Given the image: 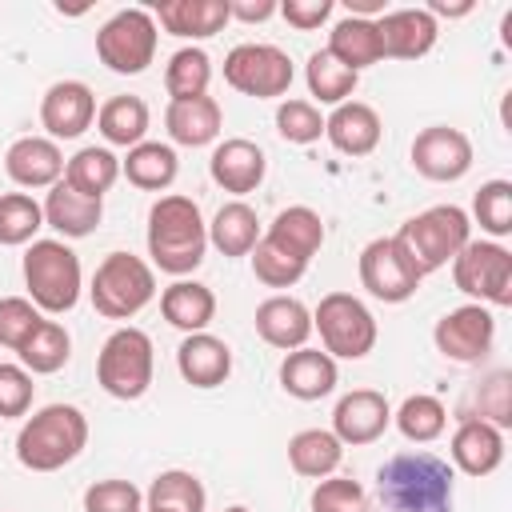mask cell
I'll return each instance as SVG.
<instances>
[{
    "label": "cell",
    "mask_w": 512,
    "mask_h": 512,
    "mask_svg": "<svg viewBox=\"0 0 512 512\" xmlns=\"http://www.w3.org/2000/svg\"><path fill=\"white\" fill-rule=\"evenodd\" d=\"M456 472L432 452H396L376 472V492L384 512H452Z\"/></svg>",
    "instance_id": "obj_1"
},
{
    "label": "cell",
    "mask_w": 512,
    "mask_h": 512,
    "mask_svg": "<svg viewBox=\"0 0 512 512\" xmlns=\"http://www.w3.org/2000/svg\"><path fill=\"white\" fill-rule=\"evenodd\" d=\"M208 252V224L192 196L168 192L148 208V256L152 268L184 280L204 264Z\"/></svg>",
    "instance_id": "obj_2"
},
{
    "label": "cell",
    "mask_w": 512,
    "mask_h": 512,
    "mask_svg": "<svg viewBox=\"0 0 512 512\" xmlns=\"http://www.w3.org/2000/svg\"><path fill=\"white\" fill-rule=\"evenodd\" d=\"M88 444V416L76 404H44L16 432V460L28 472H60Z\"/></svg>",
    "instance_id": "obj_3"
},
{
    "label": "cell",
    "mask_w": 512,
    "mask_h": 512,
    "mask_svg": "<svg viewBox=\"0 0 512 512\" xmlns=\"http://www.w3.org/2000/svg\"><path fill=\"white\" fill-rule=\"evenodd\" d=\"M24 288L40 312L48 316L72 312L84 288L80 256L64 240H32L24 248Z\"/></svg>",
    "instance_id": "obj_4"
},
{
    "label": "cell",
    "mask_w": 512,
    "mask_h": 512,
    "mask_svg": "<svg viewBox=\"0 0 512 512\" xmlns=\"http://www.w3.org/2000/svg\"><path fill=\"white\" fill-rule=\"evenodd\" d=\"M396 240L412 256L420 276H428V272H440L444 264H452L456 252L472 240V216L456 204H432V208L408 216L400 224Z\"/></svg>",
    "instance_id": "obj_5"
},
{
    "label": "cell",
    "mask_w": 512,
    "mask_h": 512,
    "mask_svg": "<svg viewBox=\"0 0 512 512\" xmlns=\"http://www.w3.org/2000/svg\"><path fill=\"white\" fill-rule=\"evenodd\" d=\"M88 296L104 320H132L156 300V268L132 252H108L92 272Z\"/></svg>",
    "instance_id": "obj_6"
},
{
    "label": "cell",
    "mask_w": 512,
    "mask_h": 512,
    "mask_svg": "<svg viewBox=\"0 0 512 512\" xmlns=\"http://www.w3.org/2000/svg\"><path fill=\"white\" fill-rule=\"evenodd\" d=\"M156 372V348L144 328H116L96 356V384L116 400H140L152 388Z\"/></svg>",
    "instance_id": "obj_7"
},
{
    "label": "cell",
    "mask_w": 512,
    "mask_h": 512,
    "mask_svg": "<svg viewBox=\"0 0 512 512\" xmlns=\"http://www.w3.org/2000/svg\"><path fill=\"white\" fill-rule=\"evenodd\" d=\"M312 332H320V344L332 360H364L376 348V316L372 308L352 292H328L312 308Z\"/></svg>",
    "instance_id": "obj_8"
},
{
    "label": "cell",
    "mask_w": 512,
    "mask_h": 512,
    "mask_svg": "<svg viewBox=\"0 0 512 512\" xmlns=\"http://www.w3.org/2000/svg\"><path fill=\"white\" fill-rule=\"evenodd\" d=\"M160 28L148 8H120L96 32V56L116 76H136L156 60Z\"/></svg>",
    "instance_id": "obj_9"
},
{
    "label": "cell",
    "mask_w": 512,
    "mask_h": 512,
    "mask_svg": "<svg viewBox=\"0 0 512 512\" xmlns=\"http://www.w3.org/2000/svg\"><path fill=\"white\" fill-rule=\"evenodd\" d=\"M452 280L472 304L508 308L512 304V252L500 240H468L452 260Z\"/></svg>",
    "instance_id": "obj_10"
},
{
    "label": "cell",
    "mask_w": 512,
    "mask_h": 512,
    "mask_svg": "<svg viewBox=\"0 0 512 512\" xmlns=\"http://www.w3.org/2000/svg\"><path fill=\"white\" fill-rule=\"evenodd\" d=\"M224 80L228 88H236L240 96H256V100H276L292 88L296 80V68H292V56L276 44H236L228 56H224Z\"/></svg>",
    "instance_id": "obj_11"
},
{
    "label": "cell",
    "mask_w": 512,
    "mask_h": 512,
    "mask_svg": "<svg viewBox=\"0 0 512 512\" xmlns=\"http://www.w3.org/2000/svg\"><path fill=\"white\" fill-rule=\"evenodd\" d=\"M356 272H360V284L372 300H384V304H404L416 296L420 288V268L412 264V256L400 248L396 236H376L360 248V260H356Z\"/></svg>",
    "instance_id": "obj_12"
},
{
    "label": "cell",
    "mask_w": 512,
    "mask_h": 512,
    "mask_svg": "<svg viewBox=\"0 0 512 512\" xmlns=\"http://www.w3.org/2000/svg\"><path fill=\"white\" fill-rule=\"evenodd\" d=\"M492 340H496V316L492 308L472 304V300L460 308H448L432 328L436 352L456 364H480L492 352Z\"/></svg>",
    "instance_id": "obj_13"
},
{
    "label": "cell",
    "mask_w": 512,
    "mask_h": 512,
    "mask_svg": "<svg viewBox=\"0 0 512 512\" xmlns=\"http://www.w3.org/2000/svg\"><path fill=\"white\" fill-rule=\"evenodd\" d=\"M412 168L432 180V184H452L460 176H468L472 168V140L460 132V128H448V124H428L416 132L412 140Z\"/></svg>",
    "instance_id": "obj_14"
},
{
    "label": "cell",
    "mask_w": 512,
    "mask_h": 512,
    "mask_svg": "<svg viewBox=\"0 0 512 512\" xmlns=\"http://www.w3.org/2000/svg\"><path fill=\"white\" fill-rule=\"evenodd\" d=\"M392 424V408L384 400V392L376 388H352L336 400L332 408V436L344 444V448H364V444H376Z\"/></svg>",
    "instance_id": "obj_15"
},
{
    "label": "cell",
    "mask_w": 512,
    "mask_h": 512,
    "mask_svg": "<svg viewBox=\"0 0 512 512\" xmlns=\"http://www.w3.org/2000/svg\"><path fill=\"white\" fill-rule=\"evenodd\" d=\"M96 120V92L84 80H56L40 96V124L48 140H76Z\"/></svg>",
    "instance_id": "obj_16"
},
{
    "label": "cell",
    "mask_w": 512,
    "mask_h": 512,
    "mask_svg": "<svg viewBox=\"0 0 512 512\" xmlns=\"http://www.w3.org/2000/svg\"><path fill=\"white\" fill-rule=\"evenodd\" d=\"M376 32L388 60H420L440 40V24L428 16V8H392L376 20Z\"/></svg>",
    "instance_id": "obj_17"
},
{
    "label": "cell",
    "mask_w": 512,
    "mask_h": 512,
    "mask_svg": "<svg viewBox=\"0 0 512 512\" xmlns=\"http://www.w3.org/2000/svg\"><path fill=\"white\" fill-rule=\"evenodd\" d=\"M208 172L212 180L232 192V196H248L264 184V172H268V156L256 140H244V136H228L212 148V160H208Z\"/></svg>",
    "instance_id": "obj_18"
},
{
    "label": "cell",
    "mask_w": 512,
    "mask_h": 512,
    "mask_svg": "<svg viewBox=\"0 0 512 512\" xmlns=\"http://www.w3.org/2000/svg\"><path fill=\"white\" fill-rule=\"evenodd\" d=\"M4 172L16 188H52L64 180V152L48 136H20L4 152Z\"/></svg>",
    "instance_id": "obj_19"
},
{
    "label": "cell",
    "mask_w": 512,
    "mask_h": 512,
    "mask_svg": "<svg viewBox=\"0 0 512 512\" xmlns=\"http://www.w3.org/2000/svg\"><path fill=\"white\" fill-rule=\"evenodd\" d=\"M448 456L464 476H492L504 464V432L488 420L464 416L448 440Z\"/></svg>",
    "instance_id": "obj_20"
},
{
    "label": "cell",
    "mask_w": 512,
    "mask_h": 512,
    "mask_svg": "<svg viewBox=\"0 0 512 512\" xmlns=\"http://www.w3.org/2000/svg\"><path fill=\"white\" fill-rule=\"evenodd\" d=\"M256 332H260V340L268 348L296 352L312 336V312H308L304 300L276 292V296H268V300L256 304Z\"/></svg>",
    "instance_id": "obj_21"
},
{
    "label": "cell",
    "mask_w": 512,
    "mask_h": 512,
    "mask_svg": "<svg viewBox=\"0 0 512 512\" xmlns=\"http://www.w3.org/2000/svg\"><path fill=\"white\" fill-rule=\"evenodd\" d=\"M380 132H384L380 112L372 104H364V100H344V104H336L324 116V136L344 156H368V152H376Z\"/></svg>",
    "instance_id": "obj_22"
},
{
    "label": "cell",
    "mask_w": 512,
    "mask_h": 512,
    "mask_svg": "<svg viewBox=\"0 0 512 512\" xmlns=\"http://www.w3.org/2000/svg\"><path fill=\"white\" fill-rule=\"evenodd\" d=\"M152 20L168 36L208 40V36L224 32V24L232 20V12H228V0H164V4H156Z\"/></svg>",
    "instance_id": "obj_23"
},
{
    "label": "cell",
    "mask_w": 512,
    "mask_h": 512,
    "mask_svg": "<svg viewBox=\"0 0 512 512\" xmlns=\"http://www.w3.org/2000/svg\"><path fill=\"white\" fill-rule=\"evenodd\" d=\"M176 368L192 388H220L232 376V348L212 332H192L176 348Z\"/></svg>",
    "instance_id": "obj_24"
},
{
    "label": "cell",
    "mask_w": 512,
    "mask_h": 512,
    "mask_svg": "<svg viewBox=\"0 0 512 512\" xmlns=\"http://www.w3.org/2000/svg\"><path fill=\"white\" fill-rule=\"evenodd\" d=\"M164 128L172 136V144L184 148H204L216 144L224 132V112L212 96H192V100H168L164 108Z\"/></svg>",
    "instance_id": "obj_25"
},
{
    "label": "cell",
    "mask_w": 512,
    "mask_h": 512,
    "mask_svg": "<svg viewBox=\"0 0 512 512\" xmlns=\"http://www.w3.org/2000/svg\"><path fill=\"white\" fill-rule=\"evenodd\" d=\"M40 208H44V224L56 228L64 240H84L104 220V200H92V196L68 188L64 180L48 188V196H44Z\"/></svg>",
    "instance_id": "obj_26"
},
{
    "label": "cell",
    "mask_w": 512,
    "mask_h": 512,
    "mask_svg": "<svg viewBox=\"0 0 512 512\" xmlns=\"http://www.w3.org/2000/svg\"><path fill=\"white\" fill-rule=\"evenodd\" d=\"M340 372H336V360L324 352V348H296V352H284L280 360V388L296 400H320L336 388Z\"/></svg>",
    "instance_id": "obj_27"
},
{
    "label": "cell",
    "mask_w": 512,
    "mask_h": 512,
    "mask_svg": "<svg viewBox=\"0 0 512 512\" xmlns=\"http://www.w3.org/2000/svg\"><path fill=\"white\" fill-rule=\"evenodd\" d=\"M160 312L172 328H180L184 336L192 332H208V324L216 320V292L200 280H176L160 292Z\"/></svg>",
    "instance_id": "obj_28"
},
{
    "label": "cell",
    "mask_w": 512,
    "mask_h": 512,
    "mask_svg": "<svg viewBox=\"0 0 512 512\" xmlns=\"http://www.w3.org/2000/svg\"><path fill=\"white\" fill-rule=\"evenodd\" d=\"M260 236L272 240L276 248H284L288 256L312 264V256H316L320 244H324V220H320L316 208H308V204H292V208L276 212V220H272Z\"/></svg>",
    "instance_id": "obj_29"
},
{
    "label": "cell",
    "mask_w": 512,
    "mask_h": 512,
    "mask_svg": "<svg viewBox=\"0 0 512 512\" xmlns=\"http://www.w3.org/2000/svg\"><path fill=\"white\" fill-rule=\"evenodd\" d=\"M176 172H180V156L172 144L160 140H140L120 160V176H128V184H136L140 192H168Z\"/></svg>",
    "instance_id": "obj_30"
},
{
    "label": "cell",
    "mask_w": 512,
    "mask_h": 512,
    "mask_svg": "<svg viewBox=\"0 0 512 512\" xmlns=\"http://www.w3.org/2000/svg\"><path fill=\"white\" fill-rule=\"evenodd\" d=\"M328 52L352 68V72H364L372 64L384 60L380 52V32H376V20H360V16H344L328 28Z\"/></svg>",
    "instance_id": "obj_31"
},
{
    "label": "cell",
    "mask_w": 512,
    "mask_h": 512,
    "mask_svg": "<svg viewBox=\"0 0 512 512\" xmlns=\"http://www.w3.org/2000/svg\"><path fill=\"white\" fill-rule=\"evenodd\" d=\"M148 124H152L148 104L140 96H128V92L124 96H108L96 108V128L112 148H136L148 136Z\"/></svg>",
    "instance_id": "obj_32"
},
{
    "label": "cell",
    "mask_w": 512,
    "mask_h": 512,
    "mask_svg": "<svg viewBox=\"0 0 512 512\" xmlns=\"http://www.w3.org/2000/svg\"><path fill=\"white\" fill-rule=\"evenodd\" d=\"M260 240V216L252 204L244 200H228L216 208L212 224H208V244L220 256H248Z\"/></svg>",
    "instance_id": "obj_33"
},
{
    "label": "cell",
    "mask_w": 512,
    "mask_h": 512,
    "mask_svg": "<svg viewBox=\"0 0 512 512\" xmlns=\"http://www.w3.org/2000/svg\"><path fill=\"white\" fill-rule=\"evenodd\" d=\"M344 460V444L328 432V428H304L288 440V464L296 476L304 480H324V476H336Z\"/></svg>",
    "instance_id": "obj_34"
},
{
    "label": "cell",
    "mask_w": 512,
    "mask_h": 512,
    "mask_svg": "<svg viewBox=\"0 0 512 512\" xmlns=\"http://www.w3.org/2000/svg\"><path fill=\"white\" fill-rule=\"evenodd\" d=\"M116 180H120V156L112 148L88 144V148H80L76 156L64 160V184L84 192V196H92V200H104V192Z\"/></svg>",
    "instance_id": "obj_35"
},
{
    "label": "cell",
    "mask_w": 512,
    "mask_h": 512,
    "mask_svg": "<svg viewBox=\"0 0 512 512\" xmlns=\"http://www.w3.org/2000/svg\"><path fill=\"white\" fill-rule=\"evenodd\" d=\"M304 80H308V92H312V104H316V108H320V104H332V108H336V104L352 100V92H356V84H360V72L344 68L328 48H320V52L308 56Z\"/></svg>",
    "instance_id": "obj_36"
},
{
    "label": "cell",
    "mask_w": 512,
    "mask_h": 512,
    "mask_svg": "<svg viewBox=\"0 0 512 512\" xmlns=\"http://www.w3.org/2000/svg\"><path fill=\"white\" fill-rule=\"evenodd\" d=\"M20 356V368H28L32 376H52L68 364L72 356V336L60 320H40V328L24 340V348L16 352Z\"/></svg>",
    "instance_id": "obj_37"
},
{
    "label": "cell",
    "mask_w": 512,
    "mask_h": 512,
    "mask_svg": "<svg viewBox=\"0 0 512 512\" xmlns=\"http://www.w3.org/2000/svg\"><path fill=\"white\" fill-rule=\"evenodd\" d=\"M392 424L408 444H432L448 428V408L436 396L416 392V396H404V404L392 412Z\"/></svg>",
    "instance_id": "obj_38"
},
{
    "label": "cell",
    "mask_w": 512,
    "mask_h": 512,
    "mask_svg": "<svg viewBox=\"0 0 512 512\" xmlns=\"http://www.w3.org/2000/svg\"><path fill=\"white\" fill-rule=\"evenodd\" d=\"M208 504V492L200 484L196 472L188 468H168L160 472L148 492H144V508H168V512H204Z\"/></svg>",
    "instance_id": "obj_39"
},
{
    "label": "cell",
    "mask_w": 512,
    "mask_h": 512,
    "mask_svg": "<svg viewBox=\"0 0 512 512\" xmlns=\"http://www.w3.org/2000/svg\"><path fill=\"white\" fill-rule=\"evenodd\" d=\"M212 84V56L196 44H184L168 56L164 68V88L172 100H192V96H208Z\"/></svg>",
    "instance_id": "obj_40"
},
{
    "label": "cell",
    "mask_w": 512,
    "mask_h": 512,
    "mask_svg": "<svg viewBox=\"0 0 512 512\" xmlns=\"http://www.w3.org/2000/svg\"><path fill=\"white\" fill-rule=\"evenodd\" d=\"M44 228V208L28 192H0V248L32 244Z\"/></svg>",
    "instance_id": "obj_41"
},
{
    "label": "cell",
    "mask_w": 512,
    "mask_h": 512,
    "mask_svg": "<svg viewBox=\"0 0 512 512\" xmlns=\"http://www.w3.org/2000/svg\"><path fill=\"white\" fill-rule=\"evenodd\" d=\"M472 216H476L480 232H488L492 240H504L512 232V184L508 180H484L472 196Z\"/></svg>",
    "instance_id": "obj_42"
},
{
    "label": "cell",
    "mask_w": 512,
    "mask_h": 512,
    "mask_svg": "<svg viewBox=\"0 0 512 512\" xmlns=\"http://www.w3.org/2000/svg\"><path fill=\"white\" fill-rule=\"evenodd\" d=\"M248 260H252V276L264 284V288H292V284H300V276L308 272V264L304 260H296V256H288L284 248H276L272 240H256V248L248 252Z\"/></svg>",
    "instance_id": "obj_43"
},
{
    "label": "cell",
    "mask_w": 512,
    "mask_h": 512,
    "mask_svg": "<svg viewBox=\"0 0 512 512\" xmlns=\"http://www.w3.org/2000/svg\"><path fill=\"white\" fill-rule=\"evenodd\" d=\"M276 132L288 140V144H312L324 136V116L312 100H280L276 108Z\"/></svg>",
    "instance_id": "obj_44"
},
{
    "label": "cell",
    "mask_w": 512,
    "mask_h": 512,
    "mask_svg": "<svg viewBox=\"0 0 512 512\" xmlns=\"http://www.w3.org/2000/svg\"><path fill=\"white\" fill-rule=\"evenodd\" d=\"M44 312L28 296H0V348L20 352L24 340L40 328Z\"/></svg>",
    "instance_id": "obj_45"
},
{
    "label": "cell",
    "mask_w": 512,
    "mask_h": 512,
    "mask_svg": "<svg viewBox=\"0 0 512 512\" xmlns=\"http://www.w3.org/2000/svg\"><path fill=\"white\" fill-rule=\"evenodd\" d=\"M84 512H144V492L132 480H96L84 488Z\"/></svg>",
    "instance_id": "obj_46"
},
{
    "label": "cell",
    "mask_w": 512,
    "mask_h": 512,
    "mask_svg": "<svg viewBox=\"0 0 512 512\" xmlns=\"http://www.w3.org/2000/svg\"><path fill=\"white\" fill-rule=\"evenodd\" d=\"M308 508L312 512H364V488L348 476H324L316 480Z\"/></svg>",
    "instance_id": "obj_47"
},
{
    "label": "cell",
    "mask_w": 512,
    "mask_h": 512,
    "mask_svg": "<svg viewBox=\"0 0 512 512\" xmlns=\"http://www.w3.org/2000/svg\"><path fill=\"white\" fill-rule=\"evenodd\" d=\"M32 396H36L32 372H28V368H20V364H0V420L28 416Z\"/></svg>",
    "instance_id": "obj_48"
},
{
    "label": "cell",
    "mask_w": 512,
    "mask_h": 512,
    "mask_svg": "<svg viewBox=\"0 0 512 512\" xmlns=\"http://www.w3.org/2000/svg\"><path fill=\"white\" fill-rule=\"evenodd\" d=\"M476 420H488L500 432L512 424V384H508V372H492L480 384V416Z\"/></svg>",
    "instance_id": "obj_49"
},
{
    "label": "cell",
    "mask_w": 512,
    "mask_h": 512,
    "mask_svg": "<svg viewBox=\"0 0 512 512\" xmlns=\"http://www.w3.org/2000/svg\"><path fill=\"white\" fill-rule=\"evenodd\" d=\"M332 0H284V4H276V12L296 28V32H316L320 24H328V16H332Z\"/></svg>",
    "instance_id": "obj_50"
},
{
    "label": "cell",
    "mask_w": 512,
    "mask_h": 512,
    "mask_svg": "<svg viewBox=\"0 0 512 512\" xmlns=\"http://www.w3.org/2000/svg\"><path fill=\"white\" fill-rule=\"evenodd\" d=\"M228 12H232V20L260 24V20L276 16V0H228Z\"/></svg>",
    "instance_id": "obj_51"
},
{
    "label": "cell",
    "mask_w": 512,
    "mask_h": 512,
    "mask_svg": "<svg viewBox=\"0 0 512 512\" xmlns=\"http://www.w3.org/2000/svg\"><path fill=\"white\" fill-rule=\"evenodd\" d=\"M472 12V0H464V4H444V0H432L428 4V16L436 20V16H468Z\"/></svg>",
    "instance_id": "obj_52"
},
{
    "label": "cell",
    "mask_w": 512,
    "mask_h": 512,
    "mask_svg": "<svg viewBox=\"0 0 512 512\" xmlns=\"http://www.w3.org/2000/svg\"><path fill=\"white\" fill-rule=\"evenodd\" d=\"M224 512H248V508H244V504H232V508H224Z\"/></svg>",
    "instance_id": "obj_53"
},
{
    "label": "cell",
    "mask_w": 512,
    "mask_h": 512,
    "mask_svg": "<svg viewBox=\"0 0 512 512\" xmlns=\"http://www.w3.org/2000/svg\"><path fill=\"white\" fill-rule=\"evenodd\" d=\"M144 512H168V508H144Z\"/></svg>",
    "instance_id": "obj_54"
}]
</instances>
